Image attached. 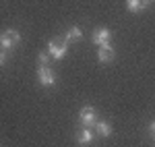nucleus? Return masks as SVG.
Segmentation results:
<instances>
[{"mask_svg": "<svg viewBox=\"0 0 155 147\" xmlns=\"http://www.w3.org/2000/svg\"><path fill=\"white\" fill-rule=\"evenodd\" d=\"M147 4H149V0H126V6H128V11H130V12L145 11Z\"/></svg>", "mask_w": 155, "mask_h": 147, "instance_id": "8", "label": "nucleus"}, {"mask_svg": "<svg viewBox=\"0 0 155 147\" xmlns=\"http://www.w3.org/2000/svg\"><path fill=\"white\" fill-rule=\"evenodd\" d=\"M81 37H83V31H81L79 27H71V29L66 31V35H64V42H66V44H72V42L81 39Z\"/></svg>", "mask_w": 155, "mask_h": 147, "instance_id": "10", "label": "nucleus"}, {"mask_svg": "<svg viewBox=\"0 0 155 147\" xmlns=\"http://www.w3.org/2000/svg\"><path fill=\"white\" fill-rule=\"evenodd\" d=\"M48 52H50V56H52L54 60H62V58L66 56V52H68V44H66L64 39H60V37H54V39L50 42V46H48Z\"/></svg>", "mask_w": 155, "mask_h": 147, "instance_id": "2", "label": "nucleus"}, {"mask_svg": "<svg viewBox=\"0 0 155 147\" xmlns=\"http://www.w3.org/2000/svg\"><path fill=\"white\" fill-rule=\"evenodd\" d=\"M149 133H151V137L155 139V120H153L151 124H149Z\"/></svg>", "mask_w": 155, "mask_h": 147, "instance_id": "13", "label": "nucleus"}, {"mask_svg": "<svg viewBox=\"0 0 155 147\" xmlns=\"http://www.w3.org/2000/svg\"><path fill=\"white\" fill-rule=\"evenodd\" d=\"M110 42H112V31L107 29V27H99L93 31V44L95 46H110Z\"/></svg>", "mask_w": 155, "mask_h": 147, "instance_id": "5", "label": "nucleus"}, {"mask_svg": "<svg viewBox=\"0 0 155 147\" xmlns=\"http://www.w3.org/2000/svg\"><path fill=\"white\" fill-rule=\"evenodd\" d=\"M93 139H95V133L91 131V126H83V129L77 133V143H79V145H89Z\"/></svg>", "mask_w": 155, "mask_h": 147, "instance_id": "6", "label": "nucleus"}, {"mask_svg": "<svg viewBox=\"0 0 155 147\" xmlns=\"http://www.w3.org/2000/svg\"><path fill=\"white\" fill-rule=\"evenodd\" d=\"M50 60H52L50 52H39V56H37V62H39V66H48Z\"/></svg>", "mask_w": 155, "mask_h": 147, "instance_id": "11", "label": "nucleus"}, {"mask_svg": "<svg viewBox=\"0 0 155 147\" xmlns=\"http://www.w3.org/2000/svg\"><path fill=\"white\" fill-rule=\"evenodd\" d=\"M79 120H81L83 126H95V122H97L95 108H93V106H85L83 110L79 112Z\"/></svg>", "mask_w": 155, "mask_h": 147, "instance_id": "4", "label": "nucleus"}, {"mask_svg": "<svg viewBox=\"0 0 155 147\" xmlns=\"http://www.w3.org/2000/svg\"><path fill=\"white\" fill-rule=\"evenodd\" d=\"M97 58H99L101 64H107V62H112L116 58V52H114L112 46H101V48L97 50Z\"/></svg>", "mask_w": 155, "mask_h": 147, "instance_id": "7", "label": "nucleus"}, {"mask_svg": "<svg viewBox=\"0 0 155 147\" xmlns=\"http://www.w3.org/2000/svg\"><path fill=\"white\" fill-rule=\"evenodd\" d=\"M149 2H151V0H149Z\"/></svg>", "mask_w": 155, "mask_h": 147, "instance_id": "14", "label": "nucleus"}, {"mask_svg": "<svg viewBox=\"0 0 155 147\" xmlns=\"http://www.w3.org/2000/svg\"><path fill=\"white\" fill-rule=\"evenodd\" d=\"M21 42V33L17 29H6L0 33V50H12L15 46H19Z\"/></svg>", "mask_w": 155, "mask_h": 147, "instance_id": "1", "label": "nucleus"}, {"mask_svg": "<svg viewBox=\"0 0 155 147\" xmlns=\"http://www.w3.org/2000/svg\"><path fill=\"white\" fill-rule=\"evenodd\" d=\"M37 81L44 87H54L56 85V73L50 66H39L37 68Z\"/></svg>", "mask_w": 155, "mask_h": 147, "instance_id": "3", "label": "nucleus"}, {"mask_svg": "<svg viewBox=\"0 0 155 147\" xmlns=\"http://www.w3.org/2000/svg\"><path fill=\"white\" fill-rule=\"evenodd\" d=\"M95 133L99 137H110L112 135V126H110L106 120H97L95 122Z\"/></svg>", "mask_w": 155, "mask_h": 147, "instance_id": "9", "label": "nucleus"}, {"mask_svg": "<svg viewBox=\"0 0 155 147\" xmlns=\"http://www.w3.org/2000/svg\"><path fill=\"white\" fill-rule=\"evenodd\" d=\"M6 50H0V66H4V62H6Z\"/></svg>", "mask_w": 155, "mask_h": 147, "instance_id": "12", "label": "nucleus"}]
</instances>
